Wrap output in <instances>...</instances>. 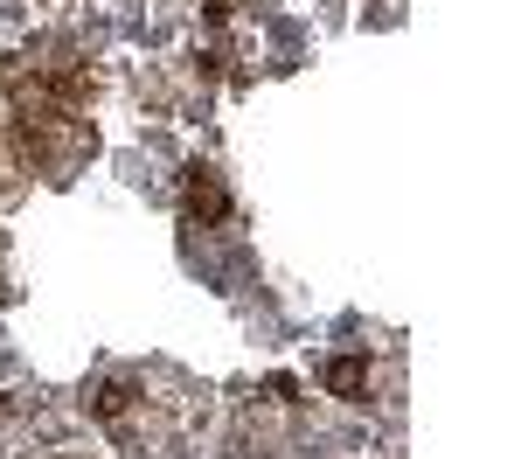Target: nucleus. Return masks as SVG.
I'll list each match as a JSON object with an SVG mask.
<instances>
[{
  "label": "nucleus",
  "instance_id": "obj_3",
  "mask_svg": "<svg viewBox=\"0 0 521 459\" xmlns=\"http://www.w3.org/2000/svg\"><path fill=\"white\" fill-rule=\"evenodd\" d=\"M132 397H139V383H132V376H112V383H98L84 404H91L98 425H112V418H126V411H132Z\"/></svg>",
  "mask_w": 521,
  "mask_h": 459
},
{
  "label": "nucleus",
  "instance_id": "obj_2",
  "mask_svg": "<svg viewBox=\"0 0 521 459\" xmlns=\"http://www.w3.org/2000/svg\"><path fill=\"white\" fill-rule=\"evenodd\" d=\"M327 390H334L341 404H362V397H369V355H334V362H327Z\"/></svg>",
  "mask_w": 521,
  "mask_h": 459
},
{
  "label": "nucleus",
  "instance_id": "obj_1",
  "mask_svg": "<svg viewBox=\"0 0 521 459\" xmlns=\"http://www.w3.org/2000/svg\"><path fill=\"white\" fill-rule=\"evenodd\" d=\"M181 216H188L195 230L230 223V188H223V174H216V167H202V160H188V167H181Z\"/></svg>",
  "mask_w": 521,
  "mask_h": 459
}]
</instances>
